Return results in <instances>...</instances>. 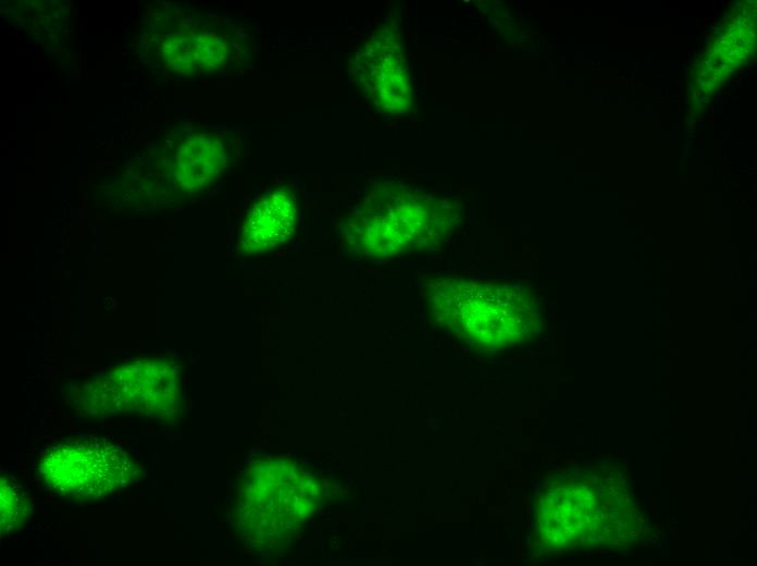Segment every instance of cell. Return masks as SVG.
Returning a JSON list of instances; mask_svg holds the SVG:
<instances>
[{
  "label": "cell",
  "instance_id": "obj_1",
  "mask_svg": "<svg viewBox=\"0 0 757 566\" xmlns=\"http://www.w3.org/2000/svg\"><path fill=\"white\" fill-rule=\"evenodd\" d=\"M433 297L437 318L459 335L486 347L513 345L534 319L526 296L508 284L443 280Z\"/></svg>",
  "mask_w": 757,
  "mask_h": 566
},
{
  "label": "cell",
  "instance_id": "obj_2",
  "mask_svg": "<svg viewBox=\"0 0 757 566\" xmlns=\"http://www.w3.org/2000/svg\"><path fill=\"white\" fill-rule=\"evenodd\" d=\"M38 472L54 493L94 501L129 484L135 467L128 454L113 443L74 440L52 446L42 456Z\"/></svg>",
  "mask_w": 757,
  "mask_h": 566
},
{
  "label": "cell",
  "instance_id": "obj_3",
  "mask_svg": "<svg viewBox=\"0 0 757 566\" xmlns=\"http://www.w3.org/2000/svg\"><path fill=\"white\" fill-rule=\"evenodd\" d=\"M311 500L310 481L291 462H261L244 481L241 520L258 536L278 534L307 516Z\"/></svg>",
  "mask_w": 757,
  "mask_h": 566
},
{
  "label": "cell",
  "instance_id": "obj_4",
  "mask_svg": "<svg viewBox=\"0 0 757 566\" xmlns=\"http://www.w3.org/2000/svg\"><path fill=\"white\" fill-rule=\"evenodd\" d=\"M177 371L172 362L151 361L112 370L98 386L101 408L169 417L177 404Z\"/></svg>",
  "mask_w": 757,
  "mask_h": 566
},
{
  "label": "cell",
  "instance_id": "obj_5",
  "mask_svg": "<svg viewBox=\"0 0 757 566\" xmlns=\"http://www.w3.org/2000/svg\"><path fill=\"white\" fill-rule=\"evenodd\" d=\"M597 497L588 485L560 484L544 495L539 506V537L554 547H571L598 536Z\"/></svg>",
  "mask_w": 757,
  "mask_h": 566
},
{
  "label": "cell",
  "instance_id": "obj_6",
  "mask_svg": "<svg viewBox=\"0 0 757 566\" xmlns=\"http://www.w3.org/2000/svg\"><path fill=\"white\" fill-rule=\"evenodd\" d=\"M296 214V201L288 192L278 189L264 196L244 224L243 250L266 251L284 243L294 231Z\"/></svg>",
  "mask_w": 757,
  "mask_h": 566
},
{
  "label": "cell",
  "instance_id": "obj_7",
  "mask_svg": "<svg viewBox=\"0 0 757 566\" xmlns=\"http://www.w3.org/2000/svg\"><path fill=\"white\" fill-rule=\"evenodd\" d=\"M1 532L9 533L23 525L29 517V499L12 479L1 477Z\"/></svg>",
  "mask_w": 757,
  "mask_h": 566
},
{
  "label": "cell",
  "instance_id": "obj_8",
  "mask_svg": "<svg viewBox=\"0 0 757 566\" xmlns=\"http://www.w3.org/2000/svg\"><path fill=\"white\" fill-rule=\"evenodd\" d=\"M225 46L212 34H200L195 38V56L202 67L213 69L225 58Z\"/></svg>",
  "mask_w": 757,
  "mask_h": 566
}]
</instances>
